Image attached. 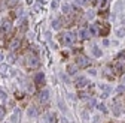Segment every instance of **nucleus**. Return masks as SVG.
I'll use <instances>...</instances> for the list:
<instances>
[{"label":"nucleus","instance_id":"nucleus-1","mask_svg":"<svg viewBox=\"0 0 125 123\" xmlns=\"http://www.w3.org/2000/svg\"><path fill=\"white\" fill-rule=\"evenodd\" d=\"M61 39H62V44L64 45H72L74 42V35L70 33V32H64L61 35Z\"/></svg>","mask_w":125,"mask_h":123},{"label":"nucleus","instance_id":"nucleus-2","mask_svg":"<svg viewBox=\"0 0 125 123\" xmlns=\"http://www.w3.org/2000/svg\"><path fill=\"white\" fill-rule=\"evenodd\" d=\"M76 63H77V68H88L91 65V60L85 56H79L76 59Z\"/></svg>","mask_w":125,"mask_h":123},{"label":"nucleus","instance_id":"nucleus-3","mask_svg":"<svg viewBox=\"0 0 125 123\" xmlns=\"http://www.w3.org/2000/svg\"><path fill=\"white\" fill-rule=\"evenodd\" d=\"M27 66L28 68H37L39 66V59L36 56H27Z\"/></svg>","mask_w":125,"mask_h":123},{"label":"nucleus","instance_id":"nucleus-4","mask_svg":"<svg viewBox=\"0 0 125 123\" xmlns=\"http://www.w3.org/2000/svg\"><path fill=\"white\" fill-rule=\"evenodd\" d=\"M74 86L77 87V89H86L88 86H89V81L86 80V78H77L76 81H74Z\"/></svg>","mask_w":125,"mask_h":123},{"label":"nucleus","instance_id":"nucleus-5","mask_svg":"<svg viewBox=\"0 0 125 123\" xmlns=\"http://www.w3.org/2000/svg\"><path fill=\"white\" fill-rule=\"evenodd\" d=\"M39 101L42 102V104H46L49 101V92L48 90H42L40 93H39Z\"/></svg>","mask_w":125,"mask_h":123},{"label":"nucleus","instance_id":"nucleus-6","mask_svg":"<svg viewBox=\"0 0 125 123\" xmlns=\"http://www.w3.org/2000/svg\"><path fill=\"white\" fill-rule=\"evenodd\" d=\"M10 30H12V23H10L9 20L3 21V24H2V32H3V33H9Z\"/></svg>","mask_w":125,"mask_h":123},{"label":"nucleus","instance_id":"nucleus-7","mask_svg":"<svg viewBox=\"0 0 125 123\" xmlns=\"http://www.w3.org/2000/svg\"><path fill=\"white\" fill-rule=\"evenodd\" d=\"M34 81H36V84H37V86H43V84H45V74L39 72V74L34 77Z\"/></svg>","mask_w":125,"mask_h":123},{"label":"nucleus","instance_id":"nucleus-8","mask_svg":"<svg viewBox=\"0 0 125 123\" xmlns=\"http://www.w3.org/2000/svg\"><path fill=\"white\" fill-rule=\"evenodd\" d=\"M20 45H21V39H20V38L12 39V42H10V50H12V51L18 50V48H20Z\"/></svg>","mask_w":125,"mask_h":123},{"label":"nucleus","instance_id":"nucleus-9","mask_svg":"<svg viewBox=\"0 0 125 123\" xmlns=\"http://www.w3.org/2000/svg\"><path fill=\"white\" fill-rule=\"evenodd\" d=\"M79 36H81V39H89L91 38V33H89L88 29H82L81 32H79Z\"/></svg>","mask_w":125,"mask_h":123},{"label":"nucleus","instance_id":"nucleus-10","mask_svg":"<svg viewBox=\"0 0 125 123\" xmlns=\"http://www.w3.org/2000/svg\"><path fill=\"white\" fill-rule=\"evenodd\" d=\"M18 120H20V110H15V113L10 117V122L12 123H18Z\"/></svg>","mask_w":125,"mask_h":123},{"label":"nucleus","instance_id":"nucleus-11","mask_svg":"<svg viewBox=\"0 0 125 123\" xmlns=\"http://www.w3.org/2000/svg\"><path fill=\"white\" fill-rule=\"evenodd\" d=\"M45 120H46V123H57V119H55L54 114H46Z\"/></svg>","mask_w":125,"mask_h":123},{"label":"nucleus","instance_id":"nucleus-12","mask_svg":"<svg viewBox=\"0 0 125 123\" xmlns=\"http://www.w3.org/2000/svg\"><path fill=\"white\" fill-rule=\"evenodd\" d=\"M115 68H116L118 72H124V71H125V62H118Z\"/></svg>","mask_w":125,"mask_h":123},{"label":"nucleus","instance_id":"nucleus-13","mask_svg":"<svg viewBox=\"0 0 125 123\" xmlns=\"http://www.w3.org/2000/svg\"><path fill=\"white\" fill-rule=\"evenodd\" d=\"M67 72L72 74V75L76 74V72H77V65H69V66H67Z\"/></svg>","mask_w":125,"mask_h":123},{"label":"nucleus","instance_id":"nucleus-14","mask_svg":"<svg viewBox=\"0 0 125 123\" xmlns=\"http://www.w3.org/2000/svg\"><path fill=\"white\" fill-rule=\"evenodd\" d=\"M92 54L95 56V57H101V54H103V53L100 51V48L97 47V45H94V47H92Z\"/></svg>","mask_w":125,"mask_h":123},{"label":"nucleus","instance_id":"nucleus-15","mask_svg":"<svg viewBox=\"0 0 125 123\" xmlns=\"http://www.w3.org/2000/svg\"><path fill=\"white\" fill-rule=\"evenodd\" d=\"M101 89L104 90V93H103V96H107V95H109V93H110V92H112V89H110V87H109V86H104V84L101 86Z\"/></svg>","mask_w":125,"mask_h":123},{"label":"nucleus","instance_id":"nucleus-16","mask_svg":"<svg viewBox=\"0 0 125 123\" xmlns=\"http://www.w3.org/2000/svg\"><path fill=\"white\" fill-rule=\"evenodd\" d=\"M36 114H37L36 108H34V107H30V110H28V116H30V117H36Z\"/></svg>","mask_w":125,"mask_h":123},{"label":"nucleus","instance_id":"nucleus-17","mask_svg":"<svg viewBox=\"0 0 125 123\" xmlns=\"http://www.w3.org/2000/svg\"><path fill=\"white\" fill-rule=\"evenodd\" d=\"M88 30H89V33H91V36H94V35H97V33H98V30L95 29V26H91V27H89Z\"/></svg>","mask_w":125,"mask_h":123},{"label":"nucleus","instance_id":"nucleus-18","mask_svg":"<svg viewBox=\"0 0 125 123\" xmlns=\"http://www.w3.org/2000/svg\"><path fill=\"white\" fill-rule=\"evenodd\" d=\"M107 8V0H100V9L104 11Z\"/></svg>","mask_w":125,"mask_h":123},{"label":"nucleus","instance_id":"nucleus-19","mask_svg":"<svg viewBox=\"0 0 125 123\" xmlns=\"http://www.w3.org/2000/svg\"><path fill=\"white\" fill-rule=\"evenodd\" d=\"M97 108H98L101 113H106V111H107V108H106V105H104V104H98V105H97Z\"/></svg>","mask_w":125,"mask_h":123},{"label":"nucleus","instance_id":"nucleus-20","mask_svg":"<svg viewBox=\"0 0 125 123\" xmlns=\"http://www.w3.org/2000/svg\"><path fill=\"white\" fill-rule=\"evenodd\" d=\"M8 72V66H5V65H2V66H0V74H2V75H5Z\"/></svg>","mask_w":125,"mask_h":123},{"label":"nucleus","instance_id":"nucleus-21","mask_svg":"<svg viewBox=\"0 0 125 123\" xmlns=\"http://www.w3.org/2000/svg\"><path fill=\"white\" fill-rule=\"evenodd\" d=\"M121 113H122V111H121V108H119V107H115L113 114H115V116H121Z\"/></svg>","mask_w":125,"mask_h":123},{"label":"nucleus","instance_id":"nucleus-22","mask_svg":"<svg viewBox=\"0 0 125 123\" xmlns=\"http://www.w3.org/2000/svg\"><path fill=\"white\" fill-rule=\"evenodd\" d=\"M60 24H61V21H60V20H55V21L52 23V26H54V29H60Z\"/></svg>","mask_w":125,"mask_h":123},{"label":"nucleus","instance_id":"nucleus-23","mask_svg":"<svg viewBox=\"0 0 125 123\" xmlns=\"http://www.w3.org/2000/svg\"><path fill=\"white\" fill-rule=\"evenodd\" d=\"M86 17H88V20H92V18H94V12H92V11H88V12H86Z\"/></svg>","mask_w":125,"mask_h":123},{"label":"nucleus","instance_id":"nucleus-24","mask_svg":"<svg viewBox=\"0 0 125 123\" xmlns=\"http://www.w3.org/2000/svg\"><path fill=\"white\" fill-rule=\"evenodd\" d=\"M116 33H118V36H124L125 35V29H119Z\"/></svg>","mask_w":125,"mask_h":123},{"label":"nucleus","instance_id":"nucleus-25","mask_svg":"<svg viewBox=\"0 0 125 123\" xmlns=\"http://www.w3.org/2000/svg\"><path fill=\"white\" fill-rule=\"evenodd\" d=\"M58 105H60V108H61L62 111H66V105H64V102H62V101H60V102H58Z\"/></svg>","mask_w":125,"mask_h":123},{"label":"nucleus","instance_id":"nucleus-26","mask_svg":"<svg viewBox=\"0 0 125 123\" xmlns=\"http://www.w3.org/2000/svg\"><path fill=\"white\" fill-rule=\"evenodd\" d=\"M116 92H118V93H122V92H125V86H119V87L116 89Z\"/></svg>","mask_w":125,"mask_h":123},{"label":"nucleus","instance_id":"nucleus-27","mask_svg":"<svg viewBox=\"0 0 125 123\" xmlns=\"http://www.w3.org/2000/svg\"><path fill=\"white\" fill-rule=\"evenodd\" d=\"M3 116H5V108L0 107V119H3Z\"/></svg>","mask_w":125,"mask_h":123},{"label":"nucleus","instance_id":"nucleus-28","mask_svg":"<svg viewBox=\"0 0 125 123\" xmlns=\"http://www.w3.org/2000/svg\"><path fill=\"white\" fill-rule=\"evenodd\" d=\"M74 2H76V3H79V5H83V3L88 2V0H74Z\"/></svg>","mask_w":125,"mask_h":123},{"label":"nucleus","instance_id":"nucleus-29","mask_svg":"<svg viewBox=\"0 0 125 123\" xmlns=\"http://www.w3.org/2000/svg\"><path fill=\"white\" fill-rule=\"evenodd\" d=\"M17 2H18V0H8V5H15Z\"/></svg>","mask_w":125,"mask_h":123},{"label":"nucleus","instance_id":"nucleus-30","mask_svg":"<svg viewBox=\"0 0 125 123\" xmlns=\"http://www.w3.org/2000/svg\"><path fill=\"white\" fill-rule=\"evenodd\" d=\"M0 98H3V99H6V93H5V92H2V90H0Z\"/></svg>","mask_w":125,"mask_h":123},{"label":"nucleus","instance_id":"nucleus-31","mask_svg":"<svg viewBox=\"0 0 125 123\" xmlns=\"http://www.w3.org/2000/svg\"><path fill=\"white\" fill-rule=\"evenodd\" d=\"M69 9H70V8H69L67 5H66V6H62V11H64V12H69Z\"/></svg>","mask_w":125,"mask_h":123},{"label":"nucleus","instance_id":"nucleus-32","mask_svg":"<svg viewBox=\"0 0 125 123\" xmlns=\"http://www.w3.org/2000/svg\"><path fill=\"white\" fill-rule=\"evenodd\" d=\"M61 123H69V120H67L66 117H62V119H61Z\"/></svg>","mask_w":125,"mask_h":123},{"label":"nucleus","instance_id":"nucleus-33","mask_svg":"<svg viewBox=\"0 0 125 123\" xmlns=\"http://www.w3.org/2000/svg\"><path fill=\"white\" fill-rule=\"evenodd\" d=\"M122 57H125V51H124V53H121V54H119V59H122Z\"/></svg>","mask_w":125,"mask_h":123},{"label":"nucleus","instance_id":"nucleus-34","mask_svg":"<svg viewBox=\"0 0 125 123\" xmlns=\"http://www.w3.org/2000/svg\"><path fill=\"white\" fill-rule=\"evenodd\" d=\"M2 60H3V54H2V53H0V62H2Z\"/></svg>","mask_w":125,"mask_h":123},{"label":"nucleus","instance_id":"nucleus-35","mask_svg":"<svg viewBox=\"0 0 125 123\" xmlns=\"http://www.w3.org/2000/svg\"><path fill=\"white\" fill-rule=\"evenodd\" d=\"M122 81H124V86H125V75H124V78H122Z\"/></svg>","mask_w":125,"mask_h":123}]
</instances>
